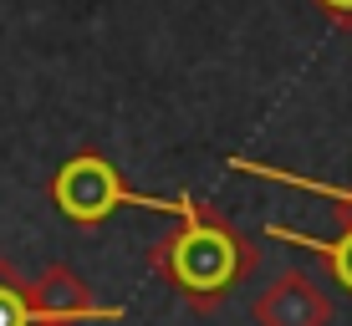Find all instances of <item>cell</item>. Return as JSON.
Listing matches in <instances>:
<instances>
[{
    "label": "cell",
    "instance_id": "obj_4",
    "mask_svg": "<svg viewBox=\"0 0 352 326\" xmlns=\"http://www.w3.org/2000/svg\"><path fill=\"white\" fill-rule=\"evenodd\" d=\"M31 291H36V306H41L56 326L123 321V306H97V301H92V286L82 281L77 270H67V265H46L41 281H36Z\"/></svg>",
    "mask_w": 352,
    "mask_h": 326
},
{
    "label": "cell",
    "instance_id": "obj_5",
    "mask_svg": "<svg viewBox=\"0 0 352 326\" xmlns=\"http://www.w3.org/2000/svg\"><path fill=\"white\" fill-rule=\"evenodd\" d=\"M265 235L281 240V245L311 250V255H317L327 270H332V281L352 296V220H342V235H337V240H317V235H307V229H291V224H271Z\"/></svg>",
    "mask_w": 352,
    "mask_h": 326
},
{
    "label": "cell",
    "instance_id": "obj_1",
    "mask_svg": "<svg viewBox=\"0 0 352 326\" xmlns=\"http://www.w3.org/2000/svg\"><path fill=\"white\" fill-rule=\"evenodd\" d=\"M256 260H261L256 245L210 204H189L179 229L168 240H159V250H153V270L199 311L220 306L256 270Z\"/></svg>",
    "mask_w": 352,
    "mask_h": 326
},
{
    "label": "cell",
    "instance_id": "obj_3",
    "mask_svg": "<svg viewBox=\"0 0 352 326\" xmlns=\"http://www.w3.org/2000/svg\"><path fill=\"white\" fill-rule=\"evenodd\" d=\"M256 321L261 326H327L332 301L307 270H286L276 286H265L256 296Z\"/></svg>",
    "mask_w": 352,
    "mask_h": 326
},
{
    "label": "cell",
    "instance_id": "obj_7",
    "mask_svg": "<svg viewBox=\"0 0 352 326\" xmlns=\"http://www.w3.org/2000/svg\"><path fill=\"white\" fill-rule=\"evenodd\" d=\"M0 326H56L36 306L31 281H21V270L10 260H0Z\"/></svg>",
    "mask_w": 352,
    "mask_h": 326
},
{
    "label": "cell",
    "instance_id": "obj_2",
    "mask_svg": "<svg viewBox=\"0 0 352 326\" xmlns=\"http://www.w3.org/2000/svg\"><path fill=\"white\" fill-rule=\"evenodd\" d=\"M52 199H56V209H62L72 224H102L107 214H118V209H148V214H179V220H184L189 204H194L184 194L179 199H159V194L128 189L123 174H118V163H107L102 153H92V148L72 153V159L56 168Z\"/></svg>",
    "mask_w": 352,
    "mask_h": 326
},
{
    "label": "cell",
    "instance_id": "obj_8",
    "mask_svg": "<svg viewBox=\"0 0 352 326\" xmlns=\"http://www.w3.org/2000/svg\"><path fill=\"white\" fill-rule=\"evenodd\" d=\"M311 5H317L322 16H332L342 31H352V0H311Z\"/></svg>",
    "mask_w": 352,
    "mask_h": 326
},
{
    "label": "cell",
    "instance_id": "obj_6",
    "mask_svg": "<svg viewBox=\"0 0 352 326\" xmlns=\"http://www.w3.org/2000/svg\"><path fill=\"white\" fill-rule=\"evenodd\" d=\"M230 168H235V174H250V178H271V184H291V189H301V194H317V199H332L337 220H352V189H342V184L301 178V174H286V168H276V163H256V159H230Z\"/></svg>",
    "mask_w": 352,
    "mask_h": 326
}]
</instances>
